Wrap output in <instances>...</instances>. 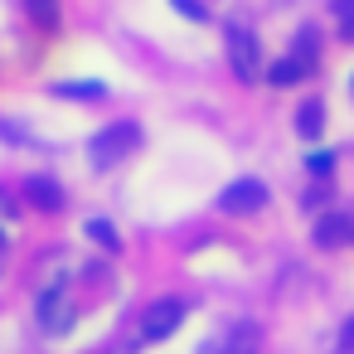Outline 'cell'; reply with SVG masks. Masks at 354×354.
Here are the masks:
<instances>
[{
  "label": "cell",
  "instance_id": "277c9868",
  "mask_svg": "<svg viewBox=\"0 0 354 354\" xmlns=\"http://www.w3.org/2000/svg\"><path fill=\"white\" fill-rule=\"evenodd\" d=\"M180 320H185V301H180V296H160L156 306H146V310H141V330H136V335H141L146 344H156V339L175 335V330H180Z\"/></svg>",
  "mask_w": 354,
  "mask_h": 354
},
{
  "label": "cell",
  "instance_id": "ffe728a7",
  "mask_svg": "<svg viewBox=\"0 0 354 354\" xmlns=\"http://www.w3.org/2000/svg\"><path fill=\"white\" fill-rule=\"evenodd\" d=\"M0 214H15V204H10L6 194H0Z\"/></svg>",
  "mask_w": 354,
  "mask_h": 354
},
{
  "label": "cell",
  "instance_id": "ba28073f",
  "mask_svg": "<svg viewBox=\"0 0 354 354\" xmlns=\"http://www.w3.org/2000/svg\"><path fill=\"white\" fill-rule=\"evenodd\" d=\"M25 199H30L35 209H44V214L64 209V189H59V180H49V175H30V180H25Z\"/></svg>",
  "mask_w": 354,
  "mask_h": 354
},
{
  "label": "cell",
  "instance_id": "4fadbf2b",
  "mask_svg": "<svg viewBox=\"0 0 354 354\" xmlns=\"http://www.w3.org/2000/svg\"><path fill=\"white\" fill-rule=\"evenodd\" d=\"M25 6H30V15H35L44 30H54V25H59V0H25Z\"/></svg>",
  "mask_w": 354,
  "mask_h": 354
},
{
  "label": "cell",
  "instance_id": "ac0fdd59",
  "mask_svg": "<svg viewBox=\"0 0 354 354\" xmlns=\"http://www.w3.org/2000/svg\"><path fill=\"white\" fill-rule=\"evenodd\" d=\"M339 39H344V44H354V15H349V20H339Z\"/></svg>",
  "mask_w": 354,
  "mask_h": 354
},
{
  "label": "cell",
  "instance_id": "8fae6325",
  "mask_svg": "<svg viewBox=\"0 0 354 354\" xmlns=\"http://www.w3.org/2000/svg\"><path fill=\"white\" fill-rule=\"evenodd\" d=\"M301 78H310V68H306L301 59H291V54L267 68V83H272V88H291V83H301Z\"/></svg>",
  "mask_w": 354,
  "mask_h": 354
},
{
  "label": "cell",
  "instance_id": "44dd1931",
  "mask_svg": "<svg viewBox=\"0 0 354 354\" xmlns=\"http://www.w3.org/2000/svg\"><path fill=\"white\" fill-rule=\"evenodd\" d=\"M0 252H6V233H0Z\"/></svg>",
  "mask_w": 354,
  "mask_h": 354
},
{
  "label": "cell",
  "instance_id": "d6986e66",
  "mask_svg": "<svg viewBox=\"0 0 354 354\" xmlns=\"http://www.w3.org/2000/svg\"><path fill=\"white\" fill-rule=\"evenodd\" d=\"M339 339H344V349H354V315L344 320V330H339Z\"/></svg>",
  "mask_w": 354,
  "mask_h": 354
},
{
  "label": "cell",
  "instance_id": "9c48e42d",
  "mask_svg": "<svg viewBox=\"0 0 354 354\" xmlns=\"http://www.w3.org/2000/svg\"><path fill=\"white\" fill-rule=\"evenodd\" d=\"M291 59H301L310 73L320 68V30H315V25H301V30H296V39H291Z\"/></svg>",
  "mask_w": 354,
  "mask_h": 354
},
{
  "label": "cell",
  "instance_id": "52a82bcc",
  "mask_svg": "<svg viewBox=\"0 0 354 354\" xmlns=\"http://www.w3.org/2000/svg\"><path fill=\"white\" fill-rule=\"evenodd\" d=\"M310 238H315L320 248H344V243H354V218H349V214H320Z\"/></svg>",
  "mask_w": 354,
  "mask_h": 354
},
{
  "label": "cell",
  "instance_id": "5b68a950",
  "mask_svg": "<svg viewBox=\"0 0 354 354\" xmlns=\"http://www.w3.org/2000/svg\"><path fill=\"white\" fill-rule=\"evenodd\" d=\"M262 204H267V185H262V180H252V175L233 180V185L218 194V209H223V214H257Z\"/></svg>",
  "mask_w": 354,
  "mask_h": 354
},
{
  "label": "cell",
  "instance_id": "8992f818",
  "mask_svg": "<svg viewBox=\"0 0 354 354\" xmlns=\"http://www.w3.org/2000/svg\"><path fill=\"white\" fill-rule=\"evenodd\" d=\"M257 339H262V330L252 320H233L214 344H204V354H257Z\"/></svg>",
  "mask_w": 354,
  "mask_h": 354
},
{
  "label": "cell",
  "instance_id": "7a4b0ae2",
  "mask_svg": "<svg viewBox=\"0 0 354 354\" xmlns=\"http://www.w3.org/2000/svg\"><path fill=\"white\" fill-rule=\"evenodd\" d=\"M223 44H228V64H233V73L243 78V83H257L262 78V44H257V35L248 30V25H228L223 30Z\"/></svg>",
  "mask_w": 354,
  "mask_h": 354
},
{
  "label": "cell",
  "instance_id": "30bf717a",
  "mask_svg": "<svg viewBox=\"0 0 354 354\" xmlns=\"http://www.w3.org/2000/svg\"><path fill=\"white\" fill-rule=\"evenodd\" d=\"M296 131H301L306 141H315V136L325 131V102H320V97H306V102L296 107Z\"/></svg>",
  "mask_w": 354,
  "mask_h": 354
},
{
  "label": "cell",
  "instance_id": "e0dca14e",
  "mask_svg": "<svg viewBox=\"0 0 354 354\" xmlns=\"http://www.w3.org/2000/svg\"><path fill=\"white\" fill-rule=\"evenodd\" d=\"M330 10H335L339 20H349V15H354V0H330Z\"/></svg>",
  "mask_w": 354,
  "mask_h": 354
},
{
  "label": "cell",
  "instance_id": "3957f363",
  "mask_svg": "<svg viewBox=\"0 0 354 354\" xmlns=\"http://www.w3.org/2000/svg\"><path fill=\"white\" fill-rule=\"evenodd\" d=\"M35 320H39L44 335H64V330L73 325V301H68V286H64V281H54V286L39 291V301H35Z\"/></svg>",
  "mask_w": 354,
  "mask_h": 354
},
{
  "label": "cell",
  "instance_id": "7c38bea8",
  "mask_svg": "<svg viewBox=\"0 0 354 354\" xmlns=\"http://www.w3.org/2000/svg\"><path fill=\"white\" fill-rule=\"evenodd\" d=\"M54 93H59V97H78V102H97V97H107V83L83 78V83H59Z\"/></svg>",
  "mask_w": 354,
  "mask_h": 354
},
{
  "label": "cell",
  "instance_id": "6da1fadb",
  "mask_svg": "<svg viewBox=\"0 0 354 354\" xmlns=\"http://www.w3.org/2000/svg\"><path fill=\"white\" fill-rule=\"evenodd\" d=\"M136 146H141V127H136V122H112V127H102V131L88 141V160H93L97 170H107V165H122Z\"/></svg>",
  "mask_w": 354,
  "mask_h": 354
},
{
  "label": "cell",
  "instance_id": "5bb4252c",
  "mask_svg": "<svg viewBox=\"0 0 354 354\" xmlns=\"http://www.w3.org/2000/svg\"><path fill=\"white\" fill-rule=\"evenodd\" d=\"M88 238H93V243H102L107 252H112V248H122V243H117V228H112L107 218H93V223H88Z\"/></svg>",
  "mask_w": 354,
  "mask_h": 354
},
{
  "label": "cell",
  "instance_id": "9a60e30c",
  "mask_svg": "<svg viewBox=\"0 0 354 354\" xmlns=\"http://www.w3.org/2000/svg\"><path fill=\"white\" fill-rule=\"evenodd\" d=\"M306 170H310L315 180H325V175L335 170V151H310V156H306Z\"/></svg>",
  "mask_w": 354,
  "mask_h": 354
},
{
  "label": "cell",
  "instance_id": "7402d4cb",
  "mask_svg": "<svg viewBox=\"0 0 354 354\" xmlns=\"http://www.w3.org/2000/svg\"><path fill=\"white\" fill-rule=\"evenodd\" d=\"M349 93H354V73H349Z\"/></svg>",
  "mask_w": 354,
  "mask_h": 354
},
{
  "label": "cell",
  "instance_id": "2e32d148",
  "mask_svg": "<svg viewBox=\"0 0 354 354\" xmlns=\"http://www.w3.org/2000/svg\"><path fill=\"white\" fill-rule=\"evenodd\" d=\"M170 6L185 15V20H194V25H204L209 20V10H204V0H170Z\"/></svg>",
  "mask_w": 354,
  "mask_h": 354
}]
</instances>
